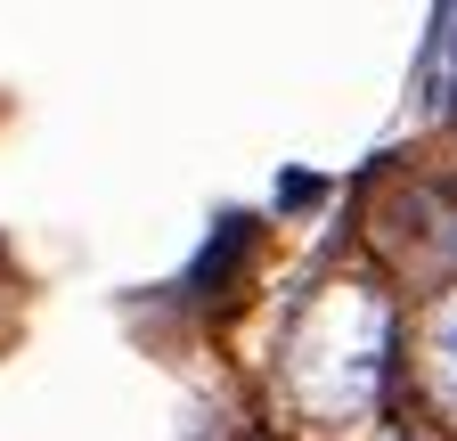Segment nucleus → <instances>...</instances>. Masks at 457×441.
Here are the masks:
<instances>
[{"label":"nucleus","instance_id":"7ed1b4c3","mask_svg":"<svg viewBox=\"0 0 457 441\" xmlns=\"http://www.w3.org/2000/svg\"><path fill=\"white\" fill-rule=\"evenodd\" d=\"M433 393L457 409V295H449L441 319H433Z\"/></svg>","mask_w":457,"mask_h":441},{"label":"nucleus","instance_id":"f03ea898","mask_svg":"<svg viewBox=\"0 0 457 441\" xmlns=\"http://www.w3.org/2000/svg\"><path fill=\"white\" fill-rule=\"evenodd\" d=\"M425 106L457 115V0H441L433 17V49H425Z\"/></svg>","mask_w":457,"mask_h":441},{"label":"nucleus","instance_id":"f257e3e1","mask_svg":"<svg viewBox=\"0 0 457 441\" xmlns=\"http://www.w3.org/2000/svg\"><path fill=\"white\" fill-rule=\"evenodd\" d=\"M384 344H392V327H384V303L376 295H327L311 311V336H303V401L319 409H368L376 401V384H384Z\"/></svg>","mask_w":457,"mask_h":441}]
</instances>
